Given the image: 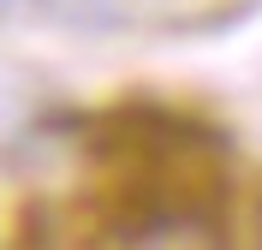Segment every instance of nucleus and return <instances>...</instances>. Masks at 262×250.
<instances>
[{"label":"nucleus","mask_w":262,"mask_h":250,"mask_svg":"<svg viewBox=\"0 0 262 250\" xmlns=\"http://www.w3.org/2000/svg\"><path fill=\"white\" fill-rule=\"evenodd\" d=\"M119 250H232L209 202H143L119 215Z\"/></svg>","instance_id":"1"},{"label":"nucleus","mask_w":262,"mask_h":250,"mask_svg":"<svg viewBox=\"0 0 262 250\" xmlns=\"http://www.w3.org/2000/svg\"><path fill=\"white\" fill-rule=\"evenodd\" d=\"M256 250H262V209H256Z\"/></svg>","instance_id":"2"}]
</instances>
